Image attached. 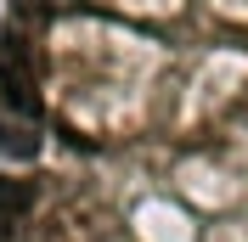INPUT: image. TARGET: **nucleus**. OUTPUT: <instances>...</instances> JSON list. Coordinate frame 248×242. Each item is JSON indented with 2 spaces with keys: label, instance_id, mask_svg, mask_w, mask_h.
Masks as SVG:
<instances>
[{
  "label": "nucleus",
  "instance_id": "obj_1",
  "mask_svg": "<svg viewBox=\"0 0 248 242\" xmlns=\"http://www.w3.org/2000/svg\"><path fill=\"white\" fill-rule=\"evenodd\" d=\"M0 107L17 113V119H40L46 102H40V74H34V51L6 34L0 40Z\"/></svg>",
  "mask_w": 248,
  "mask_h": 242
},
{
  "label": "nucleus",
  "instance_id": "obj_3",
  "mask_svg": "<svg viewBox=\"0 0 248 242\" xmlns=\"http://www.w3.org/2000/svg\"><path fill=\"white\" fill-rule=\"evenodd\" d=\"M0 152H12V158H29L34 147H23V141H12V130H6V124H0Z\"/></svg>",
  "mask_w": 248,
  "mask_h": 242
},
{
  "label": "nucleus",
  "instance_id": "obj_2",
  "mask_svg": "<svg viewBox=\"0 0 248 242\" xmlns=\"http://www.w3.org/2000/svg\"><path fill=\"white\" fill-rule=\"evenodd\" d=\"M34 203H40V186H34V181L0 175V226H17V220H23Z\"/></svg>",
  "mask_w": 248,
  "mask_h": 242
}]
</instances>
